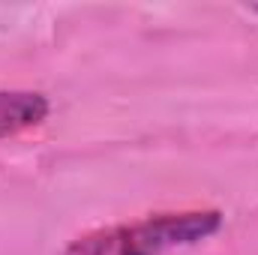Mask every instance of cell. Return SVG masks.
<instances>
[{
    "label": "cell",
    "instance_id": "6da1fadb",
    "mask_svg": "<svg viewBox=\"0 0 258 255\" xmlns=\"http://www.w3.org/2000/svg\"><path fill=\"white\" fill-rule=\"evenodd\" d=\"M222 228L219 210H180L156 213L138 222L99 228L75 237L63 255H165L201 243Z\"/></svg>",
    "mask_w": 258,
    "mask_h": 255
},
{
    "label": "cell",
    "instance_id": "7a4b0ae2",
    "mask_svg": "<svg viewBox=\"0 0 258 255\" xmlns=\"http://www.w3.org/2000/svg\"><path fill=\"white\" fill-rule=\"evenodd\" d=\"M51 111V102L39 90H0V138L39 126Z\"/></svg>",
    "mask_w": 258,
    "mask_h": 255
}]
</instances>
